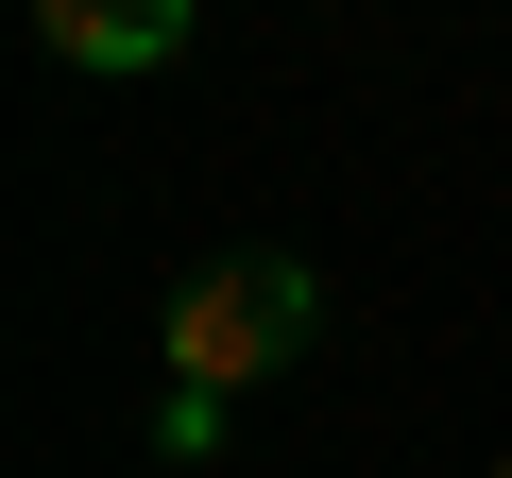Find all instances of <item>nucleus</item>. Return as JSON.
I'll list each match as a JSON object with an SVG mask.
<instances>
[{"mask_svg": "<svg viewBox=\"0 0 512 478\" xmlns=\"http://www.w3.org/2000/svg\"><path fill=\"white\" fill-rule=\"evenodd\" d=\"M308 308H325L308 257H205V274L171 291V325H154V342H171V393H222V410H239L256 376L308 359Z\"/></svg>", "mask_w": 512, "mask_h": 478, "instance_id": "1", "label": "nucleus"}, {"mask_svg": "<svg viewBox=\"0 0 512 478\" xmlns=\"http://www.w3.org/2000/svg\"><path fill=\"white\" fill-rule=\"evenodd\" d=\"M188 18H205V0H35V35H52L69 69H171Z\"/></svg>", "mask_w": 512, "mask_h": 478, "instance_id": "2", "label": "nucleus"}]
</instances>
